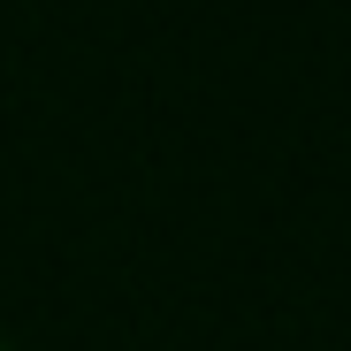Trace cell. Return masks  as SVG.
Masks as SVG:
<instances>
[{
  "label": "cell",
  "mask_w": 351,
  "mask_h": 351,
  "mask_svg": "<svg viewBox=\"0 0 351 351\" xmlns=\"http://www.w3.org/2000/svg\"><path fill=\"white\" fill-rule=\"evenodd\" d=\"M0 351H8V343H0Z\"/></svg>",
  "instance_id": "cell-1"
}]
</instances>
